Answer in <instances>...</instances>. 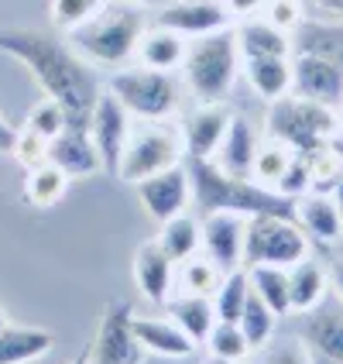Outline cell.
Instances as JSON below:
<instances>
[{"label": "cell", "instance_id": "27", "mask_svg": "<svg viewBox=\"0 0 343 364\" xmlns=\"http://www.w3.org/2000/svg\"><path fill=\"white\" fill-rule=\"evenodd\" d=\"M237 45L241 55H292V35H285L282 28H275L264 18L237 21Z\"/></svg>", "mask_w": 343, "mask_h": 364}, {"label": "cell", "instance_id": "34", "mask_svg": "<svg viewBox=\"0 0 343 364\" xmlns=\"http://www.w3.org/2000/svg\"><path fill=\"white\" fill-rule=\"evenodd\" d=\"M275 323H278V313L264 303V299H258V296L251 292V299H247V306H244L241 320H237V326L244 330V337H247L251 350H254V347H264L271 337H275Z\"/></svg>", "mask_w": 343, "mask_h": 364}, {"label": "cell", "instance_id": "15", "mask_svg": "<svg viewBox=\"0 0 343 364\" xmlns=\"http://www.w3.org/2000/svg\"><path fill=\"white\" fill-rule=\"evenodd\" d=\"M230 110L223 103H200L185 114L182 121V141H185V159H213L220 148L227 124H230Z\"/></svg>", "mask_w": 343, "mask_h": 364}, {"label": "cell", "instance_id": "19", "mask_svg": "<svg viewBox=\"0 0 343 364\" xmlns=\"http://www.w3.org/2000/svg\"><path fill=\"white\" fill-rule=\"evenodd\" d=\"M258 148H261V138H258L254 124L247 121V117H241V114H234L230 124H227V134H223L220 148H217V155H213V162L220 165L223 172H230V176L251 179Z\"/></svg>", "mask_w": 343, "mask_h": 364}, {"label": "cell", "instance_id": "4", "mask_svg": "<svg viewBox=\"0 0 343 364\" xmlns=\"http://www.w3.org/2000/svg\"><path fill=\"white\" fill-rule=\"evenodd\" d=\"M141 31H144L141 7L124 0L121 7H110V4H107L93 21H86L82 28L69 31V45H72L89 65L121 69L124 62L134 59Z\"/></svg>", "mask_w": 343, "mask_h": 364}, {"label": "cell", "instance_id": "11", "mask_svg": "<svg viewBox=\"0 0 343 364\" xmlns=\"http://www.w3.org/2000/svg\"><path fill=\"white\" fill-rule=\"evenodd\" d=\"M292 97L340 110L343 103V65L320 55L292 52Z\"/></svg>", "mask_w": 343, "mask_h": 364}, {"label": "cell", "instance_id": "13", "mask_svg": "<svg viewBox=\"0 0 343 364\" xmlns=\"http://www.w3.org/2000/svg\"><path fill=\"white\" fill-rule=\"evenodd\" d=\"M244 237H247V217L230 210H209L202 220V255L220 272H234L244 264Z\"/></svg>", "mask_w": 343, "mask_h": 364}, {"label": "cell", "instance_id": "39", "mask_svg": "<svg viewBox=\"0 0 343 364\" xmlns=\"http://www.w3.org/2000/svg\"><path fill=\"white\" fill-rule=\"evenodd\" d=\"M312 186H316V168H312V162L303 159V155H292V162H288V168L282 172V179L275 182V193H282L288 200H299Z\"/></svg>", "mask_w": 343, "mask_h": 364}, {"label": "cell", "instance_id": "22", "mask_svg": "<svg viewBox=\"0 0 343 364\" xmlns=\"http://www.w3.org/2000/svg\"><path fill=\"white\" fill-rule=\"evenodd\" d=\"M134 337L148 354L158 358H189L196 354V341L182 330L172 316L168 320H155V316H134Z\"/></svg>", "mask_w": 343, "mask_h": 364}, {"label": "cell", "instance_id": "21", "mask_svg": "<svg viewBox=\"0 0 343 364\" xmlns=\"http://www.w3.org/2000/svg\"><path fill=\"white\" fill-rule=\"evenodd\" d=\"M303 344L312 358L326 364H343V309H312L305 313Z\"/></svg>", "mask_w": 343, "mask_h": 364}, {"label": "cell", "instance_id": "14", "mask_svg": "<svg viewBox=\"0 0 343 364\" xmlns=\"http://www.w3.org/2000/svg\"><path fill=\"white\" fill-rule=\"evenodd\" d=\"M158 24L179 31L182 38H200V35L234 28V18L223 7V0H172L158 14Z\"/></svg>", "mask_w": 343, "mask_h": 364}, {"label": "cell", "instance_id": "31", "mask_svg": "<svg viewBox=\"0 0 343 364\" xmlns=\"http://www.w3.org/2000/svg\"><path fill=\"white\" fill-rule=\"evenodd\" d=\"M65 189H69V176L52 162L35 165L24 176V200L31 206H55L65 196Z\"/></svg>", "mask_w": 343, "mask_h": 364}, {"label": "cell", "instance_id": "29", "mask_svg": "<svg viewBox=\"0 0 343 364\" xmlns=\"http://www.w3.org/2000/svg\"><path fill=\"white\" fill-rule=\"evenodd\" d=\"M168 316L196 341L202 344L209 337V330L217 323V309H213V299L209 296H192V292H182L179 299H168Z\"/></svg>", "mask_w": 343, "mask_h": 364}, {"label": "cell", "instance_id": "35", "mask_svg": "<svg viewBox=\"0 0 343 364\" xmlns=\"http://www.w3.org/2000/svg\"><path fill=\"white\" fill-rule=\"evenodd\" d=\"M202 344H206V350L213 358H223V361H234V364H241L251 354V344H247L244 330L237 323H230V320H217Z\"/></svg>", "mask_w": 343, "mask_h": 364}, {"label": "cell", "instance_id": "53", "mask_svg": "<svg viewBox=\"0 0 343 364\" xmlns=\"http://www.w3.org/2000/svg\"><path fill=\"white\" fill-rule=\"evenodd\" d=\"M337 114H340V124H343V103H340V110H337Z\"/></svg>", "mask_w": 343, "mask_h": 364}, {"label": "cell", "instance_id": "17", "mask_svg": "<svg viewBox=\"0 0 343 364\" xmlns=\"http://www.w3.org/2000/svg\"><path fill=\"white\" fill-rule=\"evenodd\" d=\"M295 223L305 230V237L316 244H337L343 237V213L337 200L323 189H309L295 200Z\"/></svg>", "mask_w": 343, "mask_h": 364}, {"label": "cell", "instance_id": "43", "mask_svg": "<svg viewBox=\"0 0 343 364\" xmlns=\"http://www.w3.org/2000/svg\"><path fill=\"white\" fill-rule=\"evenodd\" d=\"M268 0H223V7L230 11V18L234 21H247V18H254L258 11H261Z\"/></svg>", "mask_w": 343, "mask_h": 364}, {"label": "cell", "instance_id": "20", "mask_svg": "<svg viewBox=\"0 0 343 364\" xmlns=\"http://www.w3.org/2000/svg\"><path fill=\"white\" fill-rule=\"evenodd\" d=\"M241 76L261 100H282L292 93V55H241Z\"/></svg>", "mask_w": 343, "mask_h": 364}, {"label": "cell", "instance_id": "45", "mask_svg": "<svg viewBox=\"0 0 343 364\" xmlns=\"http://www.w3.org/2000/svg\"><path fill=\"white\" fill-rule=\"evenodd\" d=\"M323 151L333 159L337 165H343V124H337L333 127V134L326 138V144H323Z\"/></svg>", "mask_w": 343, "mask_h": 364}, {"label": "cell", "instance_id": "33", "mask_svg": "<svg viewBox=\"0 0 343 364\" xmlns=\"http://www.w3.org/2000/svg\"><path fill=\"white\" fill-rule=\"evenodd\" d=\"M179 268V289L182 292H192V296H209L213 299V292H217V285L223 282V275L217 264L209 262L206 255H192L189 262L175 264Z\"/></svg>", "mask_w": 343, "mask_h": 364}, {"label": "cell", "instance_id": "46", "mask_svg": "<svg viewBox=\"0 0 343 364\" xmlns=\"http://www.w3.org/2000/svg\"><path fill=\"white\" fill-rule=\"evenodd\" d=\"M14 141H18V131L4 121V114H0V155H11V151H14Z\"/></svg>", "mask_w": 343, "mask_h": 364}, {"label": "cell", "instance_id": "12", "mask_svg": "<svg viewBox=\"0 0 343 364\" xmlns=\"http://www.w3.org/2000/svg\"><path fill=\"white\" fill-rule=\"evenodd\" d=\"M138 196H141L144 213L155 223H165L172 217H179V213H185V206L192 203V182H189L185 162L141 179L138 182Z\"/></svg>", "mask_w": 343, "mask_h": 364}, {"label": "cell", "instance_id": "8", "mask_svg": "<svg viewBox=\"0 0 343 364\" xmlns=\"http://www.w3.org/2000/svg\"><path fill=\"white\" fill-rule=\"evenodd\" d=\"M309 258V237L295 217H247L244 237V268L247 264H278L292 268Z\"/></svg>", "mask_w": 343, "mask_h": 364}, {"label": "cell", "instance_id": "1", "mask_svg": "<svg viewBox=\"0 0 343 364\" xmlns=\"http://www.w3.org/2000/svg\"><path fill=\"white\" fill-rule=\"evenodd\" d=\"M0 52L18 59L35 76L45 97L62 103L69 127L89 131V114L97 107V97L103 93L97 65H89L69 41L45 31H28V28L0 31Z\"/></svg>", "mask_w": 343, "mask_h": 364}, {"label": "cell", "instance_id": "41", "mask_svg": "<svg viewBox=\"0 0 343 364\" xmlns=\"http://www.w3.org/2000/svg\"><path fill=\"white\" fill-rule=\"evenodd\" d=\"M11 155H18V162L24 165V168H35V165L48 162V141L24 127V131H18V141H14V151H11Z\"/></svg>", "mask_w": 343, "mask_h": 364}, {"label": "cell", "instance_id": "37", "mask_svg": "<svg viewBox=\"0 0 343 364\" xmlns=\"http://www.w3.org/2000/svg\"><path fill=\"white\" fill-rule=\"evenodd\" d=\"M107 7V0H52V24L59 31H76L86 21H93Z\"/></svg>", "mask_w": 343, "mask_h": 364}, {"label": "cell", "instance_id": "44", "mask_svg": "<svg viewBox=\"0 0 343 364\" xmlns=\"http://www.w3.org/2000/svg\"><path fill=\"white\" fill-rule=\"evenodd\" d=\"M303 4L316 14V18L343 21V0H303Z\"/></svg>", "mask_w": 343, "mask_h": 364}, {"label": "cell", "instance_id": "16", "mask_svg": "<svg viewBox=\"0 0 343 364\" xmlns=\"http://www.w3.org/2000/svg\"><path fill=\"white\" fill-rule=\"evenodd\" d=\"M134 285L148 303L165 306L172 299V285H175V262L162 251L158 241H144L134 255Z\"/></svg>", "mask_w": 343, "mask_h": 364}, {"label": "cell", "instance_id": "25", "mask_svg": "<svg viewBox=\"0 0 343 364\" xmlns=\"http://www.w3.org/2000/svg\"><path fill=\"white\" fill-rule=\"evenodd\" d=\"M185 45H189V38H182L179 31L155 24V28H144L141 31V41H138L134 59H138V65L172 73V69H179L182 59H185Z\"/></svg>", "mask_w": 343, "mask_h": 364}, {"label": "cell", "instance_id": "48", "mask_svg": "<svg viewBox=\"0 0 343 364\" xmlns=\"http://www.w3.org/2000/svg\"><path fill=\"white\" fill-rule=\"evenodd\" d=\"M330 196L337 200V206H340V213H343V165H340V172L333 176V186H330Z\"/></svg>", "mask_w": 343, "mask_h": 364}, {"label": "cell", "instance_id": "51", "mask_svg": "<svg viewBox=\"0 0 343 364\" xmlns=\"http://www.w3.org/2000/svg\"><path fill=\"white\" fill-rule=\"evenodd\" d=\"M127 4H138V7H144V4H165V0H127Z\"/></svg>", "mask_w": 343, "mask_h": 364}, {"label": "cell", "instance_id": "40", "mask_svg": "<svg viewBox=\"0 0 343 364\" xmlns=\"http://www.w3.org/2000/svg\"><path fill=\"white\" fill-rule=\"evenodd\" d=\"M264 358L261 364H312V354H309V347L303 341H292V337H285V341H268L261 347Z\"/></svg>", "mask_w": 343, "mask_h": 364}, {"label": "cell", "instance_id": "24", "mask_svg": "<svg viewBox=\"0 0 343 364\" xmlns=\"http://www.w3.org/2000/svg\"><path fill=\"white\" fill-rule=\"evenodd\" d=\"M330 292V268L303 258L288 268V313H312Z\"/></svg>", "mask_w": 343, "mask_h": 364}, {"label": "cell", "instance_id": "49", "mask_svg": "<svg viewBox=\"0 0 343 364\" xmlns=\"http://www.w3.org/2000/svg\"><path fill=\"white\" fill-rule=\"evenodd\" d=\"M69 364H93V361H89V347H86V350H82L80 358H72V361H69Z\"/></svg>", "mask_w": 343, "mask_h": 364}, {"label": "cell", "instance_id": "32", "mask_svg": "<svg viewBox=\"0 0 343 364\" xmlns=\"http://www.w3.org/2000/svg\"><path fill=\"white\" fill-rule=\"evenodd\" d=\"M251 299V279H247V268H234L223 275V282L213 292V309H217V320H230L237 323L244 313V306Z\"/></svg>", "mask_w": 343, "mask_h": 364}, {"label": "cell", "instance_id": "23", "mask_svg": "<svg viewBox=\"0 0 343 364\" xmlns=\"http://www.w3.org/2000/svg\"><path fill=\"white\" fill-rule=\"evenodd\" d=\"M292 52L320 55L343 65V21L330 18H303L292 31Z\"/></svg>", "mask_w": 343, "mask_h": 364}, {"label": "cell", "instance_id": "26", "mask_svg": "<svg viewBox=\"0 0 343 364\" xmlns=\"http://www.w3.org/2000/svg\"><path fill=\"white\" fill-rule=\"evenodd\" d=\"M55 337L41 326H14L7 323L0 330V364H31L52 354Z\"/></svg>", "mask_w": 343, "mask_h": 364}, {"label": "cell", "instance_id": "42", "mask_svg": "<svg viewBox=\"0 0 343 364\" xmlns=\"http://www.w3.org/2000/svg\"><path fill=\"white\" fill-rule=\"evenodd\" d=\"M264 7H268L264 21H271L275 28H282L285 35H292L299 28V21H303V0H268Z\"/></svg>", "mask_w": 343, "mask_h": 364}, {"label": "cell", "instance_id": "50", "mask_svg": "<svg viewBox=\"0 0 343 364\" xmlns=\"http://www.w3.org/2000/svg\"><path fill=\"white\" fill-rule=\"evenodd\" d=\"M202 364H234V361H223V358H213V354H209V358H206Z\"/></svg>", "mask_w": 343, "mask_h": 364}, {"label": "cell", "instance_id": "38", "mask_svg": "<svg viewBox=\"0 0 343 364\" xmlns=\"http://www.w3.org/2000/svg\"><path fill=\"white\" fill-rule=\"evenodd\" d=\"M28 131H35L38 138L45 141H52L55 134H62L65 127H69V117H65V110H62V103H55L52 97H45L31 107V114H28V124H24Z\"/></svg>", "mask_w": 343, "mask_h": 364}, {"label": "cell", "instance_id": "28", "mask_svg": "<svg viewBox=\"0 0 343 364\" xmlns=\"http://www.w3.org/2000/svg\"><path fill=\"white\" fill-rule=\"evenodd\" d=\"M155 241L162 244V251L172 262L182 264L202 251V223L196 217H189V213H179V217L162 223V230H158Z\"/></svg>", "mask_w": 343, "mask_h": 364}, {"label": "cell", "instance_id": "3", "mask_svg": "<svg viewBox=\"0 0 343 364\" xmlns=\"http://www.w3.org/2000/svg\"><path fill=\"white\" fill-rule=\"evenodd\" d=\"M182 76L189 93L200 103H223L230 97L234 82L241 76V45L237 31L223 28L213 35L189 38L185 59H182Z\"/></svg>", "mask_w": 343, "mask_h": 364}, {"label": "cell", "instance_id": "52", "mask_svg": "<svg viewBox=\"0 0 343 364\" xmlns=\"http://www.w3.org/2000/svg\"><path fill=\"white\" fill-rule=\"evenodd\" d=\"M7 326V313H4V306H0V330Z\"/></svg>", "mask_w": 343, "mask_h": 364}, {"label": "cell", "instance_id": "6", "mask_svg": "<svg viewBox=\"0 0 343 364\" xmlns=\"http://www.w3.org/2000/svg\"><path fill=\"white\" fill-rule=\"evenodd\" d=\"M185 162V141H182V127L172 121H134L131 134H127V148H124L117 179L138 182L165 172L172 165Z\"/></svg>", "mask_w": 343, "mask_h": 364}, {"label": "cell", "instance_id": "30", "mask_svg": "<svg viewBox=\"0 0 343 364\" xmlns=\"http://www.w3.org/2000/svg\"><path fill=\"white\" fill-rule=\"evenodd\" d=\"M247 279H251V292L264 299L278 316L288 313V268L278 264H247Z\"/></svg>", "mask_w": 343, "mask_h": 364}, {"label": "cell", "instance_id": "5", "mask_svg": "<svg viewBox=\"0 0 343 364\" xmlns=\"http://www.w3.org/2000/svg\"><path fill=\"white\" fill-rule=\"evenodd\" d=\"M337 124H340V114L330 107L299 100V97H282L268 110V138L288 144L295 155L316 162Z\"/></svg>", "mask_w": 343, "mask_h": 364}, {"label": "cell", "instance_id": "18", "mask_svg": "<svg viewBox=\"0 0 343 364\" xmlns=\"http://www.w3.org/2000/svg\"><path fill=\"white\" fill-rule=\"evenodd\" d=\"M48 162L62 168L69 179H82V176H93L100 165V151L89 138V131L82 127H65L62 134H55L48 141Z\"/></svg>", "mask_w": 343, "mask_h": 364}, {"label": "cell", "instance_id": "47", "mask_svg": "<svg viewBox=\"0 0 343 364\" xmlns=\"http://www.w3.org/2000/svg\"><path fill=\"white\" fill-rule=\"evenodd\" d=\"M330 285H333V292L340 296V303H343V255L330 264Z\"/></svg>", "mask_w": 343, "mask_h": 364}, {"label": "cell", "instance_id": "10", "mask_svg": "<svg viewBox=\"0 0 343 364\" xmlns=\"http://www.w3.org/2000/svg\"><path fill=\"white\" fill-rule=\"evenodd\" d=\"M131 124H134V117L127 114V107L110 90H103L100 97H97L93 114H89V138H93L97 151H100V165L110 176H117V168H121Z\"/></svg>", "mask_w": 343, "mask_h": 364}, {"label": "cell", "instance_id": "9", "mask_svg": "<svg viewBox=\"0 0 343 364\" xmlns=\"http://www.w3.org/2000/svg\"><path fill=\"white\" fill-rule=\"evenodd\" d=\"M144 347L134 337V306L127 299H114L100 316L97 337L89 344L93 364H141Z\"/></svg>", "mask_w": 343, "mask_h": 364}, {"label": "cell", "instance_id": "2", "mask_svg": "<svg viewBox=\"0 0 343 364\" xmlns=\"http://www.w3.org/2000/svg\"><path fill=\"white\" fill-rule=\"evenodd\" d=\"M189 182H192V203L209 210H230L241 217H295V200L268 189L261 182L223 172L213 159H185Z\"/></svg>", "mask_w": 343, "mask_h": 364}, {"label": "cell", "instance_id": "7", "mask_svg": "<svg viewBox=\"0 0 343 364\" xmlns=\"http://www.w3.org/2000/svg\"><path fill=\"white\" fill-rule=\"evenodd\" d=\"M107 90L127 107L134 121H168L182 100V86L175 82V76L162 69H148V65L117 69Z\"/></svg>", "mask_w": 343, "mask_h": 364}, {"label": "cell", "instance_id": "36", "mask_svg": "<svg viewBox=\"0 0 343 364\" xmlns=\"http://www.w3.org/2000/svg\"><path fill=\"white\" fill-rule=\"evenodd\" d=\"M292 148L282 141H275V138H268V141H261V148H258V159H254V172H251V179L261 182V186H268V189H275V182L282 179V172L288 168V162H292Z\"/></svg>", "mask_w": 343, "mask_h": 364}]
</instances>
